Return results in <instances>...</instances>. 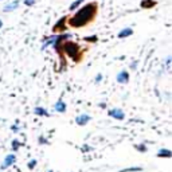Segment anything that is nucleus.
Segmentation results:
<instances>
[{
    "label": "nucleus",
    "mask_w": 172,
    "mask_h": 172,
    "mask_svg": "<svg viewBox=\"0 0 172 172\" xmlns=\"http://www.w3.org/2000/svg\"><path fill=\"white\" fill-rule=\"evenodd\" d=\"M39 143H40V144H46L47 141H46V139H42V137H39Z\"/></svg>",
    "instance_id": "19"
},
{
    "label": "nucleus",
    "mask_w": 172,
    "mask_h": 172,
    "mask_svg": "<svg viewBox=\"0 0 172 172\" xmlns=\"http://www.w3.org/2000/svg\"><path fill=\"white\" fill-rule=\"evenodd\" d=\"M172 156V152L170 149H160V151L157 152V157H168L170 159Z\"/></svg>",
    "instance_id": "11"
},
{
    "label": "nucleus",
    "mask_w": 172,
    "mask_h": 172,
    "mask_svg": "<svg viewBox=\"0 0 172 172\" xmlns=\"http://www.w3.org/2000/svg\"><path fill=\"white\" fill-rule=\"evenodd\" d=\"M0 2H2V0H0Z\"/></svg>",
    "instance_id": "23"
},
{
    "label": "nucleus",
    "mask_w": 172,
    "mask_h": 172,
    "mask_svg": "<svg viewBox=\"0 0 172 172\" xmlns=\"http://www.w3.org/2000/svg\"><path fill=\"white\" fill-rule=\"evenodd\" d=\"M34 113L38 114V116H45V117H49V112L46 110L45 108H40V106H36V108L34 109Z\"/></svg>",
    "instance_id": "10"
},
{
    "label": "nucleus",
    "mask_w": 172,
    "mask_h": 172,
    "mask_svg": "<svg viewBox=\"0 0 172 172\" xmlns=\"http://www.w3.org/2000/svg\"><path fill=\"white\" fill-rule=\"evenodd\" d=\"M66 20H67V16L59 19L58 23L52 27V32H65V30H66Z\"/></svg>",
    "instance_id": "3"
},
{
    "label": "nucleus",
    "mask_w": 172,
    "mask_h": 172,
    "mask_svg": "<svg viewBox=\"0 0 172 172\" xmlns=\"http://www.w3.org/2000/svg\"><path fill=\"white\" fill-rule=\"evenodd\" d=\"M134 148H136L137 151H141V152H147V147L144 145V144H140V145H134Z\"/></svg>",
    "instance_id": "15"
},
{
    "label": "nucleus",
    "mask_w": 172,
    "mask_h": 172,
    "mask_svg": "<svg viewBox=\"0 0 172 172\" xmlns=\"http://www.w3.org/2000/svg\"><path fill=\"white\" fill-rule=\"evenodd\" d=\"M82 3H83V0H76V2H74L73 4L70 5V10H71V11H74V10H76V8L78 7V5H81Z\"/></svg>",
    "instance_id": "13"
},
{
    "label": "nucleus",
    "mask_w": 172,
    "mask_h": 172,
    "mask_svg": "<svg viewBox=\"0 0 172 172\" xmlns=\"http://www.w3.org/2000/svg\"><path fill=\"white\" fill-rule=\"evenodd\" d=\"M16 161V156L14 155V153H10V155H7L4 157V161H3V164L0 165V170L2 171H4V170H7L8 167H11L14 163Z\"/></svg>",
    "instance_id": "2"
},
{
    "label": "nucleus",
    "mask_w": 172,
    "mask_h": 172,
    "mask_svg": "<svg viewBox=\"0 0 172 172\" xmlns=\"http://www.w3.org/2000/svg\"><path fill=\"white\" fill-rule=\"evenodd\" d=\"M90 121V116H87V114H79L78 117L76 118V123L78 125H81V126H83V125H86L87 123Z\"/></svg>",
    "instance_id": "6"
},
{
    "label": "nucleus",
    "mask_w": 172,
    "mask_h": 172,
    "mask_svg": "<svg viewBox=\"0 0 172 172\" xmlns=\"http://www.w3.org/2000/svg\"><path fill=\"white\" fill-rule=\"evenodd\" d=\"M27 167H29V170H34V168L36 167V160H35V159L30 160V163H29V165H27Z\"/></svg>",
    "instance_id": "14"
},
{
    "label": "nucleus",
    "mask_w": 172,
    "mask_h": 172,
    "mask_svg": "<svg viewBox=\"0 0 172 172\" xmlns=\"http://www.w3.org/2000/svg\"><path fill=\"white\" fill-rule=\"evenodd\" d=\"M2 27H3V22L0 20V29H2Z\"/></svg>",
    "instance_id": "21"
},
{
    "label": "nucleus",
    "mask_w": 172,
    "mask_h": 172,
    "mask_svg": "<svg viewBox=\"0 0 172 172\" xmlns=\"http://www.w3.org/2000/svg\"><path fill=\"white\" fill-rule=\"evenodd\" d=\"M133 34V30L132 29H124V30H121L120 32H118V38H126V36H129V35H132Z\"/></svg>",
    "instance_id": "9"
},
{
    "label": "nucleus",
    "mask_w": 172,
    "mask_h": 172,
    "mask_svg": "<svg viewBox=\"0 0 172 172\" xmlns=\"http://www.w3.org/2000/svg\"><path fill=\"white\" fill-rule=\"evenodd\" d=\"M101 79H102V76H101V74H98V76H97V78H96V82H99Z\"/></svg>",
    "instance_id": "18"
},
{
    "label": "nucleus",
    "mask_w": 172,
    "mask_h": 172,
    "mask_svg": "<svg viewBox=\"0 0 172 172\" xmlns=\"http://www.w3.org/2000/svg\"><path fill=\"white\" fill-rule=\"evenodd\" d=\"M18 7H19V0H14L12 3H8V4L4 7V12H11V11H15Z\"/></svg>",
    "instance_id": "8"
},
{
    "label": "nucleus",
    "mask_w": 172,
    "mask_h": 172,
    "mask_svg": "<svg viewBox=\"0 0 172 172\" xmlns=\"http://www.w3.org/2000/svg\"><path fill=\"white\" fill-rule=\"evenodd\" d=\"M47 172H54V171H51V170H49V171H47Z\"/></svg>",
    "instance_id": "22"
},
{
    "label": "nucleus",
    "mask_w": 172,
    "mask_h": 172,
    "mask_svg": "<svg viewBox=\"0 0 172 172\" xmlns=\"http://www.w3.org/2000/svg\"><path fill=\"white\" fill-rule=\"evenodd\" d=\"M108 114L110 116V117L116 118V120H120V121L125 118V113L123 112V109H117V108H114V109H112V110H109V112H108Z\"/></svg>",
    "instance_id": "4"
},
{
    "label": "nucleus",
    "mask_w": 172,
    "mask_h": 172,
    "mask_svg": "<svg viewBox=\"0 0 172 172\" xmlns=\"http://www.w3.org/2000/svg\"><path fill=\"white\" fill-rule=\"evenodd\" d=\"M19 147H20V143L18 141V140H14V141H12V149H14V151H18Z\"/></svg>",
    "instance_id": "16"
},
{
    "label": "nucleus",
    "mask_w": 172,
    "mask_h": 172,
    "mask_svg": "<svg viewBox=\"0 0 172 172\" xmlns=\"http://www.w3.org/2000/svg\"><path fill=\"white\" fill-rule=\"evenodd\" d=\"M35 2H36V0H24V4H26L27 7H30V5L35 4Z\"/></svg>",
    "instance_id": "17"
},
{
    "label": "nucleus",
    "mask_w": 172,
    "mask_h": 172,
    "mask_svg": "<svg viewBox=\"0 0 172 172\" xmlns=\"http://www.w3.org/2000/svg\"><path fill=\"white\" fill-rule=\"evenodd\" d=\"M54 109L58 112V113H65V112H66V104H65L62 99H58L57 104L54 105Z\"/></svg>",
    "instance_id": "7"
},
{
    "label": "nucleus",
    "mask_w": 172,
    "mask_h": 172,
    "mask_svg": "<svg viewBox=\"0 0 172 172\" xmlns=\"http://www.w3.org/2000/svg\"><path fill=\"white\" fill-rule=\"evenodd\" d=\"M156 5V2L155 0H143L141 2V7L143 8H152Z\"/></svg>",
    "instance_id": "12"
},
{
    "label": "nucleus",
    "mask_w": 172,
    "mask_h": 172,
    "mask_svg": "<svg viewBox=\"0 0 172 172\" xmlns=\"http://www.w3.org/2000/svg\"><path fill=\"white\" fill-rule=\"evenodd\" d=\"M97 12H98V4L97 3H87L86 5L79 8L74 15L67 16L66 23L71 29H82L96 19Z\"/></svg>",
    "instance_id": "1"
},
{
    "label": "nucleus",
    "mask_w": 172,
    "mask_h": 172,
    "mask_svg": "<svg viewBox=\"0 0 172 172\" xmlns=\"http://www.w3.org/2000/svg\"><path fill=\"white\" fill-rule=\"evenodd\" d=\"M136 65H137V62H133V63H132V66H130V67H132L133 70H134V69H136Z\"/></svg>",
    "instance_id": "20"
},
{
    "label": "nucleus",
    "mask_w": 172,
    "mask_h": 172,
    "mask_svg": "<svg viewBox=\"0 0 172 172\" xmlns=\"http://www.w3.org/2000/svg\"><path fill=\"white\" fill-rule=\"evenodd\" d=\"M117 82L118 83H128L129 82V73H128L126 70L120 71L117 76Z\"/></svg>",
    "instance_id": "5"
}]
</instances>
